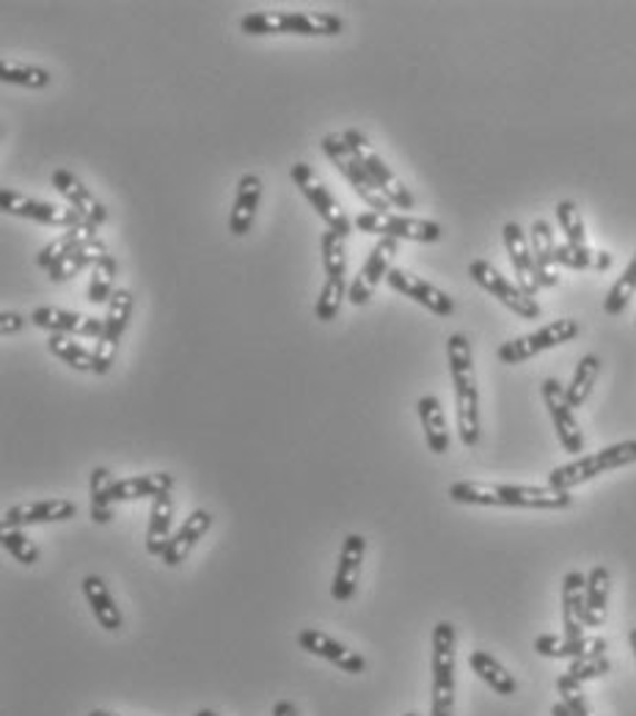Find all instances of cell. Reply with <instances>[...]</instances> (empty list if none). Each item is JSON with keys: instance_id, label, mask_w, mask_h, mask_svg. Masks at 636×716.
<instances>
[{"instance_id": "cell-26", "label": "cell", "mask_w": 636, "mask_h": 716, "mask_svg": "<svg viewBox=\"0 0 636 716\" xmlns=\"http://www.w3.org/2000/svg\"><path fill=\"white\" fill-rule=\"evenodd\" d=\"M212 527V513L210 510H193L188 518H185L182 527L173 533V537L169 540V546H166V554H163V563L169 565V568H177V565H182L185 559H188V554L193 551L196 543L201 540L207 533H210Z\"/></svg>"}, {"instance_id": "cell-7", "label": "cell", "mask_w": 636, "mask_h": 716, "mask_svg": "<svg viewBox=\"0 0 636 716\" xmlns=\"http://www.w3.org/2000/svg\"><path fill=\"white\" fill-rule=\"evenodd\" d=\"M582 334V326L574 317H563V320H554L548 326L537 328V331L524 334V337L510 339L499 348V361L501 364H524L537 354H546V350L559 348V345H568Z\"/></svg>"}, {"instance_id": "cell-31", "label": "cell", "mask_w": 636, "mask_h": 716, "mask_svg": "<svg viewBox=\"0 0 636 716\" xmlns=\"http://www.w3.org/2000/svg\"><path fill=\"white\" fill-rule=\"evenodd\" d=\"M468 667H471V673L477 675L483 684H488L496 695L513 697L518 692V680L513 678V673H507L505 664H501L499 658L485 654V650H471Z\"/></svg>"}, {"instance_id": "cell-29", "label": "cell", "mask_w": 636, "mask_h": 716, "mask_svg": "<svg viewBox=\"0 0 636 716\" xmlns=\"http://www.w3.org/2000/svg\"><path fill=\"white\" fill-rule=\"evenodd\" d=\"M83 596H86V600H89L91 615L97 617L100 628H106V632H111V634L125 628V617H121V609L116 606V600L111 596V590H108V585L102 576H86Z\"/></svg>"}, {"instance_id": "cell-48", "label": "cell", "mask_w": 636, "mask_h": 716, "mask_svg": "<svg viewBox=\"0 0 636 716\" xmlns=\"http://www.w3.org/2000/svg\"><path fill=\"white\" fill-rule=\"evenodd\" d=\"M22 326H26V317H22L20 311H0V334H3V337L22 331Z\"/></svg>"}, {"instance_id": "cell-49", "label": "cell", "mask_w": 636, "mask_h": 716, "mask_svg": "<svg viewBox=\"0 0 636 716\" xmlns=\"http://www.w3.org/2000/svg\"><path fill=\"white\" fill-rule=\"evenodd\" d=\"M274 716H298V708H295L289 700H279L274 706Z\"/></svg>"}, {"instance_id": "cell-33", "label": "cell", "mask_w": 636, "mask_h": 716, "mask_svg": "<svg viewBox=\"0 0 636 716\" xmlns=\"http://www.w3.org/2000/svg\"><path fill=\"white\" fill-rule=\"evenodd\" d=\"M612 576L604 565H595L587 574V611H584V626L600 628L606 620V606H609Z\"/></svg>"}, {"instance_id": "cell-54", "label": "cell", "mask_w": 636, "mask_h": 716, "mask_svg": "<svg viewBox=\"0 0 636 716\" xmlns=\"http://www.w3.org/2000/svg\"><path fill=\"white\" fill-rule=\"evenodd\" d=\"M403 716H419V714H414V712H408V714H403Z\"/></svg>"}, {"instance_id": "cell-18", "label": "cell", "mask_w": 636, "mask_h": 716, "mask_svg": "<svg viewBox=\"0 0 636 716\" xmlns=\"http://www.w3.org/2000/svg\"><path fill=\"white\" fill-rule=\"evenodd\" d=\"M33 326L44 328L50 334H63V337H86V339H100L106 320L83 315V311H67L56 309V306H39L31 311Z\"/></svg>"}, {"instance_id": "cell-50", "label": "cell", "mask_w": 636, "mask_h": 716, "mask_svg": "<svg viewBox=\"0 0 636 716\" xmlns=\"http://www.w3.org/2000/svg\"><path fill=\"white\" fill-rule=\"evenodd\" d=\"M551 716H574V714H570V712H568V708H565V706H563V703H557V706H554V708H551Z\"/></svg>"}, {"instance_id": "cell-14", "label": "cell", "mask_w": 636, "mask_h": 716, "mask_svg": "<svg viewBox=\"0 0 636 716\" xmlns=\"http://www.w3.org/2000/svg\"><path fill=\"white\" fill-rule=\"evenodd\" d=\"M540 391H543V402H546L548 408V417L554 421V430H557V438L565 447V453L582 455L584 432L574 414V406H570L568 395H565V386L559 384L557 378H546L543 380Z\"/></svg>"}, {"instance_id": "cell-46", "label": "cell", "mask_w": 636, "mask_h": 716, "mask_svg": "<svg viewBox=\"0 0 636 716\" xmlns=\"http://www.w3.org/2000/svg\"><path fill=\"white\" fill-rule=\"evenodd\" d=\"M557 692H559V703L568 708L574 716H593V708H589L587 695L582 689V680H576L574 675H559L557 678Z\"/></svg>"}, {"instance_id": "cell-24", "label": "cell", "mask_w": 636, "mask_h": 716, "mask_svg": "<svg viewBox=\"0 0 636 716\" xmlns=\"http://www.w3.org/2000/svg\"><path fill=\"white\" fill-rule=\"evenodd\" d=\"M584 611H587V576L570 570L563 579V637H584Z\"/></svg>"}, {"instance_id": "cell-52", "label": "cell", "mask_w": 636, "mask_h": 716, "mask_svg": "<svg viewBox=\"0 0 636 716\" xmlns=\"http://www.w3.org/2000/svg\"><path fill=\"white\" fill-rule=\"evenodd\" d=\"M196 716H218L212 708H201V712H196Z\"/></svg>"}, {"instance_id": "cell-13", "label": "cell", "mask_w": 636, "mask_h": 716, "mask_svg": "<svg viewBox=\"0 0 636 716\" xmlns=\"http://www.w3.org/2000/svg\"><path fill=\"white\" fill-rule=\"evenodd\" d=\"M132 306H136V300H132L130 290H116L113 298L108 300V311L106 317H102V320H106V328H102V337L97 339V348H95L97 375H106L108 369L113 367L116 348H119L121 334L127 331V322H130L132 317Z\"/></svg>"}, {"instance_id": "cell-22", "label": "cell", "mask_w": 636, "mask_h": 716, "mask_svg": "<svg viewBox=\"0 0 636 716\" xmlns=\"http://www.w3.org/2000/svg\"><path fill=\"white\" fill-rule=\"evenodd\" d=\"M364 554H367V540L361 535H347L339 551L337 574L331 581L334 600H350L358 590V579H361Z\"/></svg>"}, {"instance_id": "cell-36", "label": "cell", "mask_w": 636, "mask_h": 716, "mask_svg": "<svg viewBox=\"0 0 636 716\" xmlns=\"http://www.w3.org/2000/svg\"><path fill=\"white\" fill-rule=\"evenodd\" d=\"M113 475L111 469H106V466H97L95 471H91V479H89V494H91V521L95 524H111L113 518Z\"/></svg>"}, {"instance_id": "cell-12", "label": "cell", "mask_w": 636, "mask_h": 716, "mask_svg": "<svg viewBox=\"0 0 636 716\" xmlns=\"http://www.w3.org/2000/svg\"><path fill=\"white\" fill-rule=\"evenodd\" d=\"M0 210L9 212V216L37 221V223H42V227L72 229V227H78V223H83L80 212L72 210V207H58V205H50V201L31 199V196L20 193V190H11V188L0 190Z\"/></svg>"}, {"instance_id": "cell-39", "label": "cell", "mask_w": 636, "mask_h": 716, "mask_svg": "<svg viewBox=\"0 0 636 716\" xmlns=\"http://www.w3.org/2000/svg\"><path fill=\"white\" fill-rule=\"evenodd\" d=\"M116 276H119V262H116L111 253H106V257H102L100 262H97L95 268H91L89 292H86L89 304L100 306V304H108V300L113 298Z\"/></svg>"}, {"instance_id": "cell-9", "label": "cell", "mask_w": 636, "mask_h": 716, "mask_svg": "<svg viewBox=\"0 0 636 716\" xmlns=\"http://www.w3.org/2000/svg\"><path fill=\"white\" fill-rule=\"evenodd\" d=\"M361 232L378 235V238H395V240H414V242H438L441 240V223L427 221V218H410L397 216V212H361L356 218Z\"/></svg>"}, {"instance_id": "cell-21", "label": "cell", "mask_w": 636, "mask_h": 716, "mask_svg": "<svg viewBox=\"0 0 636 716\" xmlns=\"http://www.w3.org/2000/svg\"><path fill=\"white\" fill-rule=\"evenodd\" d=\"M53 188L63 196V199L69 201V207H72V210L80 212V218H83L86 223H91V227L100 229L102 223L108 221L106 205H102V201L97 199V196L91 193V190L72 175V171L56 169L53 171Z\"/></svg>"}, {"instance_id": "cell-41", "label": "cell", "mask_w": 636, "mask_h": 716, "mask_svg": "<svg viewBox=\"0 0 636 716\" xmlns=\"http://www.w3.org/2000/svg\"><path fill=\"white\" fill-rule=\"evenodd\" d=\"M322 251V268H326L328 279H345L347 276V238L339 232H322L320 238Z\"/></svg>"}, {"instance_id": "cell-15", "label": "cell", "mask_w": 636, "mask_h": 716, "mask_svg": "<svg viewBox=\"0 0 636 716\" xmlns=\"http://www.w3.org/2000/svg\"><path fill=\"white\" fill-rule=\"evenodd\" d=\"M397 251H400V240L380 238L378 242H375L372 251H369V257H367V262H364V268L358 270V276L352 279V285H350V292H347V300H350L352 306L369 304V298L375 296V290H378L380 281L391 274V265H395Z\"/></svg>"}, {"instance_id": "cell-53", "label": "cell", "mask_w": 636, "mask_h": 716, "mask_svg": "<svg viewBox=\"0 0 636 716\" xmlns=\"http://www.w3.org/2000/svg\"><path fill=\"white\" fill-rule=\"evenodd\" d=\"M632 650H634V656H636V628H632Z\"/></svg>"}, {"instance_id": "cell-17", "label": "cell", "mask_w": 636, "mask_h": 716, "mask_svg": "<svg viewBox=\"0 0 636 716\" xmlns=\"http://www.w3.org/2000/svg\"><path fill=\"white\" fill-rule=\"evenodd\" d=\"M386 281H389L391 290L400 292V296H405V298L416 300V304L425 306V309L433 311V315H438V317L455 315V300L449 298L444 290H438L436 285H430V281L421 279V276L410 274V270L391 268V274L386 276Z\"/></svg>"}, {"instance_id": "cell-42", "label": "cell", "mask_w": 636, "mask_h": 716, "mask_svg": "<svg viewBox=\"0 0 636 716\" xmlns=\"http://www.w3.org/2000/svg\"><path fill=\"white\" fill-rule=\"evenodd\" d=\"M634 296H636V253L632 257V262L626 265V270H623L620 279H617L615 285H612V290L606 292L604 311L612 317L623 315L628 306V300H632Z\"/></svg>"}, {"instance_id": "cell-37", "label": "cell", "mask_w": 636, "mask_h": 716, "mask_svg": "<svg viewBox=\"0 0 636 716\" xmlns=\"http://www.w3.org/2000/svg\"><path fill=\"white\" fill-rule=\"evenodd\" d=\"M598 375H600V358L595 354L584 356L582 361L576 364L574 380H570V384L565 386V395H568L570 406L582 408L584 402L589 400V395H593V386H595V380H598Z\"/></svg>"}, {"instance_id": "cell-28", "label": "cell", "mask_w": 636, "mask_h": 716, "mask_svg": "<svg viewBox=\"0 0 636 716\" xmlns=\"http://www.w3.org/2000/svg\"><path fill=\"white\" fill-rule=\"evenodd\" d=\"M177 479L169 471H152V475H138L113 483V501H136V499H158V496L171 494Z\"/></svg>"}, {"instance_id": "cell-2", "label": "cell", "mask_w": 636, "mask_h": 716, "mask_svg": "<svg viewBox=\"0 0 636 716\" xmlns=\"http://www.w3.org/2000/svg\"><path fill=\"white\" fill-rule=\"evenodd\" d=\"M447 358H449V375H453L455 386V408H458V436L463 447H477L479 430V389L477 375H474V358L471 342L463 334H453L447 339Z\"/></svg>"}, {"instance_id": "cell-35", "label": "cell", "mask_w": 636, "mask_h": 716, "mask_svg": "<svg viewBox=\"0 0 636 716\" xmlns=\"http://www.w3.org/2000/svg\"><path fill=\"white\" fill-rule=\"evenodd\" d=\"M97 240V227H91V223H78V227L67 229V232L61 235V238H56L53 242H48V246L42 248V251L37 253V265L39 268L50 270L58 259H63L67 253L78 251L80 246H86V242Z\"/></svg>"}, {"instance_id": "cell-6", "label": "cell", "mask_w": 636, "mask_h": 716, "mask_svg": "<svg viewBox=\"0 0 636 716\" xmlns=\"http://www.w3.org/2000/svg\"><path fill=\"white\" fill-rule=\"evenodd\" d=\"M322 152L328 155V160H331L334 166L339 169V175H342L347 182H350V188L356 190L358 196H361V201H367L369 210L372 212H391V201L389 196L384 193V190L378 188V182H375L372 177H369V171L364 169L361 160L356 158V152L350 149V143L345 141L342 136H337V132H328L326 138H322Z\"/></svg>"}, {"instance_id": "cell-16", "label": "cell", "mask_w": 636, "mask_h": 716, "mask_svg": "<svg viewBox=\"0 0 636 716\" xmlns=\"http://www.w3.org/2000/svg\"><path fill=\"white\" fill-rule=\"evenodd\" d=\"M74 516H78V505L69 499L26 501V505H14L3 513V518H0V529H26V527H37V524L69 521V518Z\"/></svg>"}, {"instance_id": "cell-1", "label": "cell", "mask_w": 636, "mask_h": 716, "mask_svg": "<svg viewBox=\"0 0 636 716\" xmlns=\"http://www.w3.org/2000/svg\"><path fill=\"white\" fill-rule=\"evenodd\" d=\"M449 499L458 505L479 507H524V510H568L574 505L570 490L551 485H513V483H477L460 479L449 485Z\"/></svg>"}, {"instance_id": "cell-47", "label": "cell", "mask_w": 636, "mask_h": 716, "mask_svg": "<svg viewBox=\"0 0 636 716\" xmlns=\"http://www.w3.org/2000/svg\"><path fill=\"white\" fill-rule=\"evenodd\" d=\"M606 673H612V662L609 656H582V658H574L568 667V675H574L576 680H595V678H604Z\"/></svg>"}, {"instance_id": "cell-43", "label": "cell", "mask_w": 636, "mask_h": 716, "mask_svg": "<svg viewBox=\"0 0 636 716\" xmlns=\"http://www.w3.org/2000/svg\"><path fill=\"white\" fill-rule=\"evenodd\" d=\"M347 292H350V287H347L345 279H326V285H322L320 290V298H317L315 304L317 320L331 322L334 317L339 315V309H342Z\"/></svg>"}, {"instance_id": "cell-40", "label": "cell", "mask_w": 636, "mask_h": 716, "mask_svg": "<svg viewBox=\"0 0 636 716\" xmlns=\"http://www.w3.org/2000/svg\"><path fill=\"white\" fill-rule=\"evenodd\" d=\"M0 80L3 83L26 86V89H48L50 86V72L42 67H33V63H20V61H0Z\"/></svg>"}, {"instance_id": "cell-25", "label": "cell", "mask_w": 636, "mask_h": 716, "mask_svg": "<svg viewBox=\"0 0 636 716\" xmlns=\"http://www.w3.org/2000/svg\"><path fill=\"white\" fill-rule=\"evenodd\" d=\"M529 246L535 253L537 279L540 287H557L559 285V265H557V242H554L551 223L537 218L529 229Z\"/></svg>"}, {"instance_id": "cell-45", "label": "cell", "mask_w": 636, "mask_h": 716, "mask_svg": "<svg viewBox=\"0 0 636 716\" xmlns=\"http://www.w3.org/2000/svg\"><path fill=\"white\" fill-rule=\"evenodd\" d=\"M557 221L563 227L565 240L576 248H587V229H584L582 210L574 205V201H559L557 205Z\"/></svg>"}, {"instance_id": "cell-23", "label": "cell", "mask_w": 636, "mask_h": 716, "mask_svg": "<svg viewBox=\"0 0 636 716\" xmlns=\"http://www.w3.org/2000/svg\"><path fill=\"white\" fill-rule=\"evenodd\" d=\"M259 201H262V177L242 175L240 182H237L235 207H231L229 212V232L235 235V238H242V235L251 232Z\"/></svg>"}, {"instance_id": "cell-19", "label": "cell", "mask_w": 636, "mask_h": 716, "mask_svg": "<svg viewBox=\"0 0 636 716\" xmlns=\"http://www.w3.org/2000/svg\"><path fill=\"white\" fill-rule=\"evenodd\" d=\"M298 645L306 650V654L326 658L328 664L339 667L342 673H350V675L367 673V658L347 648V645L339 643V639H334L331 634L317 632V628H304V632L298 634Z\"/></svg>"}, {"instance_id": "cell-3", "label": "cell", "mask_w": 636, "mask_h": 716, "mask_svg": "<svg viewBox=\"0 0 636 716\" xmlns=\"http://www.w3.org/2000/svg\"><path fill=\"white\" fill-rule=\"evenodd\" d=\"M242 33L268 37V33H298V37H339L345 20L331 11H254L240 20Z\"/></svg>"}, {"instance_id": "cell-51", "label": "cell", "mask_w": 636, "mask_h": 716, "mask_svg": "<svg viewBox=\"0 0 636 716\" xmlns=\"http://www.w3.org/2000/svg\"><path fill=\"white\" fill-rule=\"evenodd\" d=\"M89 716H119V714H111V712H102V708H95Z\"/></svg>"}, {"instance_id": "cell-44", "label": "cell", "mask_w": 636, "mask_h": 716, "mask_svg": "<svg viewBox=\"0 0 636 716\" xmlns=\"http://www.w3.org/2000/svg\"><path fill=\"white\" fill-rule=\"evenodd\" d=\"M0 546L22 565H37L39 563V546L31 540L22 529H0Z\"/></svg>"}, {"instance_id": "cell-4", "label": "cell", "mask_w": 636, "mask_h": 716, "mask_svg": "<svg viewBox=\"0 0 636 716\" xmlns=\"http://www.w3.org/2000/svg\"><path fill=\"white\" fill-rule=\"evenodd\" d=\"M455 648H458L455 626L441 620L433 628L430 716H455Z\"/></svg>"}, {"instance_id": "cell-30", "label": "cell", "mask_w": 636, "mask_h": 716, "mask_svg": "<svg viewBox=\"0 0 636 716\" xmlns=\"http://www.w3.org/2000/svg\"><path fill=\"white\" fill-rule=\"evenodd\" d=\"M416 411H419L427 449H430L433 455H447L449 453V430H447V417H444L441 400H438L436 395L419 397V402H416Z\"/></svg>"}, {"instance_id": "cell-10", "label": "cell", "mask_w": 636, "mask_h": 716, "mask_svg": "<svg viewBox=\"0 0 636 716\" xmlns=\"http://www.w3.org/2000/svg\"><path fill=\"white\" fill-rule=\"evenodd\" d=\"M289 177H292V182L298 185L300 193L309 199V205L315 207L317 216L328 223V229H331V232H339L342 238H347V235L352 232V227H356V223L347 218V212L337 201V196L326 188V182L315 175V169H311L309 163H295L292 169H289Z\"/></svg>"}, {"instance_id": "cell-38", "label": "cell", "mask_w": 636, "mask_h": 716, "mask_svg": "<svg viewBox=\"0 0 636 716\" xmlns=\"http://www.w3.org/2000/svg\"><path fill=\"white\" fill-rule=\"evenodd\" d=\"M48 350L53 356L61 358L63 364H69L78 372H95V354L86 350L83 345L74 342V337H63V334H50Z\"/></svg>"}, {"instance_id": "cell-32", "label": "cell", "mask_w": 636, "mask_h": 716, "mask_svg": "<svg viewBox=\"0 0 636 716\" xmlns=\"http://www.w3.org/2000/svg\"><path fill=\"white\" fill-rule=\"evenodd\" d=\"M173 527V499L171 494L152 499V510H149V527H147V551L152 557H163L166 546L171 540Z\"/></svg>"}, {"instance_id": "cell-27", "label": "cell", "mask_w": 636, "mask_h": 716, "mask_svg": "<svg viewBox=\"0 0 636 716\" xmlns=\"http://www.w3.org/2000/svg\"><path fill=\"white\" fill-rule=\"evenodd\" d=\"M535 650L546 658H582V656H606L609 650V643L604 637H582V639H568V637H554V634H543V637L535 639Z\"/></svg>"}, {"instance_id": "cell-5", "label": "cell", "mask_w": 636, "mask_h": 716, "mask_svg": "<svg viewBox=\"0 0 636 716\" xmlns=\"http://www.w3.org/2000/svg\"><path fill=\"white\" fill-rule=\"evenodd\" d=\"M636 464V441H620L612 444V447L598 449L593 455H582V458L570 460V464L557 466V469L548 475V483L557 490H574L576 485L587 483V479H595L606 471L623 469V466Z\"/></svg>"}, {"instance_id": "cell-8", "label": "cell", "mask_w": 636, "mask_h": 716, "mask_svg": "<svg viewBox=\"0 0 636 716\" xmlns=\"http://www.w3.org/2000/svg\"><path fill=\"white\" fill-rule=\"evenodd\" d=\"M342 138L347 143H350V149L356 152V158L361 160L364 169L369 171V177H372L375 182H378V188L384 190L386 196H389L391 205L400 207V210H414V207H416L414 193H410V190L405 188L403 179L397 177L395 171L389 169V166H386V160L380 158L378 149H375L372 143H369V138L364 136L361 130H356V127L345 130Z\"/></svg>"}, {"instance_id": "cell-20", "label": "cell", "mask_w": 636, "mask_h": 716, "mask_svg": "<svg viewBox=\"0 0 636 716\" xmlns=\"http://www.w3.org/2000/svg\"><path fill=\"white\" fill-rule=\"evenodd\" d=\"M501 235H505V248L507 253H510L518 287L526 292V296L535 298L543 287H540V279H537V265H535V253H531V246H529V235H526L516 221H507L505 229H501Z\"/></svg>"}, {"instance_id": "cell-34", "label": "cell", "mask_w": 636, "mask_h": 716, "mask_svg": "<svg viewBox=\"0 0 636 716\" xmlns=\"http://www.w3.org/2000/svg\"><path fill=\"white\" fill-rule=\"evenodd\" d=\"M106 253H108V246L100 238L91 240V242H86V246H80L78 251H72V253H67V257H63V259H58L53 268L48 270L50 281H69V279H74V276H78L80 270L95 268V265L100 262V259L106 257Z\"/></svg>"}, {"instance_id": "cell-11", "label": "cell", "mask_w": 636, "mask_h": 716, "mask_svg": "<svg viewBox=\"0 0 636 716\" xmlns=\"http://www.w3.org/2000/svg\"><path fill=\"white\" fill-rule=\"evenodd\" d=\"M468 276L474 279V285H479L485 292L499 298L507 309L516 311L520 320H540L543 309L540 304H537V298L526 296L518 285H513V281L507 279V276H501L490 262H485V259H474V262L468 265Z\"/></svg>"}]
</instances>
